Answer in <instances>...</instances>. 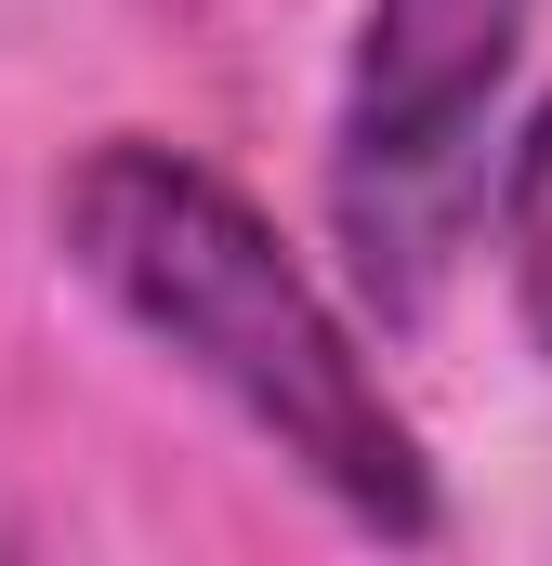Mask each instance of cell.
<instances>
[{
    "label": "cell",
    "mask_w": 552,
    "mask_h": 566,
    "mask_svg": "<svg viewBox=\"0 0 552 566\" xmlns=\"http://www.w3.org/2000/svg\"><path fill=\"white\" fill-rule=\"evenodd\" d=\"M513 53H527V0H369V27H355L329 224L395 329L434 316V264H447L460 211L487 198V106H500Z\"/></svg>",
    "instance_id": "2"
},
{
    "label": "cell",
    "mask_w": 552,
    "mask_h": 566,
    "mask_svg": "<svg viewBox=\"0 0 552 566\" xmlns=\"http://www.w3.org/2000/svg\"><path fill=\"white\" fill-rule=\"evenodd\" d=\"M500 290H513L527 356H552V93H540V119L500 145Z\"/></svg>",
    "instance_id": "3"
},
{
    "label": "cell",
    "mask_w": 552,
    "mask_h": 566,
    "mask_svg": "<svg viewBox=\"0 0 552 566\" xmlns=\"http://www.w3.org/2000/svg\"><path fill=\"white\" fill-rule=\"evenodd\" d=\"M53 238L93 277V303L119 329H145L198 396H224L342 527H369V541H434L447 527L434 448L382 396L369 343L342 329V303L302 277V251L211 158H184L158 133L79 145L66 185H53Z\"/></svg>",
    "instance_id": "1"
}]
</instances>
